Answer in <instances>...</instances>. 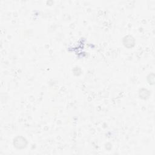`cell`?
<instances>
[{"label": "cell", "instance_id": "obj_1", "mask_svg": "<svg viewBox=\"0 0 155 155\" xmlns=\"http://www.w3.org/2000/svg\"><path fill=\"white\" fill-rule=\"evenodd\" d=\"M27 145V141L25 138L21 136H18L14 139V146L17 148L21 149L25 147Z\"/></svg>", "mask_w": 155, "mask_h": 155}, {"label": "cell", "instance_id": "obj_2", "mask_svg": "<svg viewBox=\"0 0 155 155\" xmlns=\"http://www.w3.org/2000/svg\"><path fill=\"white\" fill-rule=\"evenodd\" d=\"M123 43H124V44L125 45V47H127L128 48H130V47H131L134 45V39L132 36H131L130 35H128V36H125L124 38Z\"/></svg>", "mask_w": 155, "mask_h": 155}]
</instances>
